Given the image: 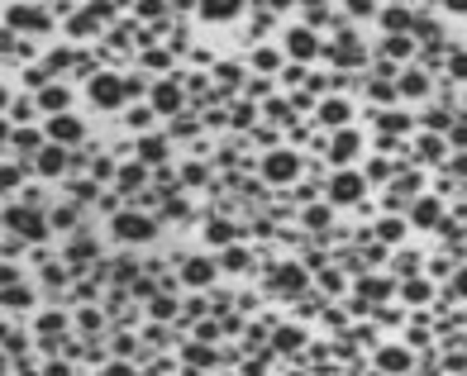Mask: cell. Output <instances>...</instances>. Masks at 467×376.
I'll return each instance as SVG.
<instances>
[{
    "label": "cell",
    "mask_w": 467,
    "mask_h": 376,
    "mask_svg": "<svg viewBox=\"0 0 467 376\" xmlns=\"http://www.w3.org/2000/svg\"><path fill=\"white\" fill-rule=\"evenodd\" d=\"M86 96H91V105H101V110L124 105V96H129V77H114V72H96V77L86 81Z\"/></svg>",
    "instance_id": "cell-1"
},
{
    "label": "cell",
    "mask_w": 467,
    "mask_h": 376,
    "mask_svg": "<svg viewBox=\"0 0 467 376\" xmlns=\"http://www.w3.org/2000/svg\"><path fill=\"white\" fill-rule=\"evenodd\" d=\"M5 229H10L15 239H43V215L29 210V205H10V210H5Z\"/></svg>",
    "instance_id": "cell-2"
},
{
    "label": "cell",
    "mask_w": 467,
    "mask_h": 376,
    "mask_svg": "<svg viewBox=\"0 0 467 376\" xmlns=\"http://www.w3.org/2000/svg\"><path fill=\"white\" fill-rule=\"evenodd\" d=\"M262 176H267V181H296V176H301V158L286 153V148H276V153L262 158Z\"/></svg>",
    "instance_id": "cell-3"
},
{
    "label": "cell",
    "mask_w": 467,
    "mask_h": 376,
    "mask_svg": "<svg viewBox=\"0 0 467 376\" xmlns=\"http://www.w3.org/2000/svg\"><path fill=\"white\" fill-rule=\"evenodd\" d=\"M362 190H367L362 172H339V176L329 181V200H334V205H357V200H362Z\"/></svg>",
    "instance_id": "cell-4"
},
{
    "label": "cell",
    "mask_w": 467,
    "mask_h": 376,
    "mask_svg": "<svg viewBox=\"0 0 467 376\" xmlns=\"http://www.w3.org/2000/svg\"><path fill=\"white\" fill-rule=\"evenodd\" d=\"M114 234H119L124 243H148L158 229H153L148 215H114Z\"/></svg>",
    "instance_id": "cell-5"
},
{
    "label": "cell",
    "mask_w": 467,
    "mask_h": 376,
    "mask_svg": "<svg viewBox=\"0 0 467 376\" xmlns=\"http://www.w3.org/2000/svg\"><path fill=\"white\" fill-rule=\"evenodd\" d=\"M286 53L296 57V62L320 57V38H315V29H291V33H286Z\"/></svg>",
    "instance_id": "cell-6"
},
{
    "label": "cell",
    "mask_w": 467,
    "mask_h": 376,
    "mask_svg": "<svg viewBox=\"0 0 467 376\" xmlns=\"http://www.w3.org/2000/svg\"><path fill=\"white\" fill-rule=\"evenodd\" d=\"M86 129L77 114H48V138H57V143H77Z\"/></svg>",
    "instance_id": "cell-7"
},
{
    "label": "cell",
    "mask_w": 467,
    "mask_h": 376,
    "mask_svg": "<svg viewBox=\"0 0 467 376\" xmlns=\"http://www.w3.org/2000/svg\"><path fill=\"white\" fill-rule=\"evenodd\" d=\"M153 110H158V114H177V110H181V86H177V81H158V86H153Z\"/></svg>",
    "instance_id": "cell-8"
},
{
    "label": "cell",
    "mask_w": 467,
    "mask_h": 376,
    "mask_svg": "<svg viewBox=\"0 0 467 376\" xmlns=\"http://www.w3.org/2000/svg\"><path fill=\"white\" fill-rule=\"evenodd\" d=\"M67 105H72V91L67 86H43L38 91V110L43 114H67Z\"/></svg>",
    "instance_id": "cell-9"
},
{
    "label": "cell",
    "mask_w": 467,
    "mask_h": 376,
    "mask_svg": "<svg viewBox=\"0 0 467 376\" xmlns=\"http://www.w3.org/2000/svg\"><path fill=\"white\" fill-rule=\"evenodd\" d=\"M357 153H362V138H357L353 129H343V134L329 143V158H334V162H353Z\"/></svg>",
    "instance_id": "cell-10"
},
{
    "label": "cell",
    "mask_w": 467,
    "mask_h": 376,
    "mask_svg": "<svg viewBox=\"0 0 467 376\" xmlns=\"http://www.w3.org/2000/svg\"><path fill=\"white\" fill-rule=\"evenodd\" d=\"M181 281H186V286H210V281H215V262H210V257H191L186 271H181Z\"/></svg>",
    "instance_id": "cell-11"
},
{
    "label": "cell",
    "mask_w": 467,
    "mask_h": 376,
    "mask_svg": "<svg viewBox=\"0 0 467 376\" xmlns=\"http://www.w3.org/2000/svg\"><path fill=\"white\" fill-rule=\"evenodd\" d=\"M244 10V0H200V15L205 20H234Z\"/></svg>",
    "instance_id": "cell-12"
},
{
    "label": "cell",
    "mask_w": 467,
    "mask_h": 376,
    "mask_svg": "<svg viewBox=\"0 0 467 376\" xmlns=\"http://www.w3.org/2000/svg\"><path fill=\"white\" fill-rule=\"evenodd\" d=\"M348 114H353V110H348V100H325V105H320V124L343 129V124H348Z\"/></svg>",
    "instance_id": "cell-13"
},
{
    "label": "cell",
    "mask_w": 467,
    "mask_h": 376,
    "mask_svg": "<svg viewBox=\"0 0 467 376\" xmlns=\"http://www.w3.org/2000/svg\"><path fill=\"white\" fill-rule=\"evenodd\" d=\"M410 219L420 224V229H429V224H443V210H439V200H415Z\"/></svg>",
    "instance_id": "cell-14"
},
{
    "label": "cell",
    "mask_w": 467,
    "mask_h": 376,
    "mask_svg": "<svg viewBox=\"0 0 467 376\" xmlns=\"http://www.w3.org/2000/svg\"><path fill=\"white\" fill-rule=\"evenodd\" d=\"M43 24H48V20H43L34 5H15V10H10V29H43Z\"/></svg>",
    "instance_id": "cell-15"
},
{
    "label": "cell",
    "mask_w": 467,
    "mask_h": 376,
    "mask_svg": "<svg viewBox=\"0 0 467 376\" xmlns=\"http://www.w3.org/2000/svg\"><path fill=\"white\" fill-rule=\"evenodd\" d=\"M62 167H67V153H62V148H38V172H43V176H62Z\"/></svg>",
    "instance_id": "cell-16"
},
{
    "label": "cell",
    "mask_w": 467,
    "mask_h": 376,
    "mask_svg": "<svg viewBox=\"0 0 467 376\" xmlns=\"http://www.w3.org/2000/svg\"><path fill=\"white\" fill-rule=\"evenodd\" d=\"M377 362H382V372H410V352L406 348H382Z\"/></svg>",
    "instance_id": "cell-17"
},
{
    "label": "cell",
    "mask_w": 467,
    "mask_h": 376,
    "mask_svg": "<svg viewBox=\"0 0 467 376\" xmlns=\"http://www.w3.org/2000/svg\"><path fill=\"white\" fill-rule=\"evenodd\" d=\"M301 286H305V271H301V267H291V262H286V267L276 271V291H286V296H296Z\"/></svg>",
    "instance_id": "cell-18"
},
{
    "label": "cell",
    "mask_w": 467,
    "mask_h": 376,
    "mask_svg": "<svg viewBox=\"0 0 467 376\" xmlns=\"http://www.w3.org/2000/svg\"><path fill=\"white\" fill-rule=\"evenodd\" d=\"M272 348L276 352H296V348H301V329H296V324L276 329V333H272Z\"/></svg>",
    "instance_id": "cell-19"
},
{
    "label": "cell",
    "mask_w": 467,
    "mask_h": 376,
    "mask_svg": "<svg viewBox=\"0 0 467 376\" xmlns=\"http://www.w3.org/2000/svg\"><path fill=\"white\" fill-rule=\"evenodd\" d=\"M138 158H143V162H163L167 158V143H163V138H143V143H138Z\"/></svg>",
    "instance_id": "cell-20"
},
{
    "label": "cell",
    "mask_w": 467,
    "mask_h": 376,
    "mask_svg": "<svg viewBox=\"0 0 467 376\" xmlns=\"http://www.w3.org/2000/svg\"><path fill=\"white\" fill-rule=\"evenodd\" d=\"M410 53H415V43L406 33H391V38H386V57H410Z\"/></svg>",
    "instance_id": "cell-21"
},
{
    "label": "cell",
    "mask_w": 467,
    "mask_h": 376,
    "mask_svg": "<svg viewBox=\"0 0 467 376\" xmlns=\"http://www.w3.org/2000/svg\"><path fill=\"white\" fill-rule=\"evenodd\" d=\"M334 57H339V62H362V43L343 38V43H334Z\"/></svg>",
    "instance_id": "cell-22"
},
{
    "label": "cell",
    "mask_w": 467,
    "mask_h": 376,
    "mask_svg": "<svg viewBox=\"0 0 467 376\" xmlns=\"http://www.w3.org/2000/svg\"><path fill=\"white\" fill-rule=\"evenodd\" d=\"M401 91H406V96H424V91H429V77H424V72H406Z\"/></svg>",
    "instance_id": "cell-23"
},
{
    "label": "cell",
    "mask_w": 467,
    "mask_h": 376,
    "mask_svg": "<svg viewBox=\"0 0 467 376\" xmlns=\"http://www.w3.org/2000/svg\"><path fill=\"white\" fill-rule=\"evenodd\" d=\"M138 186H143V167H124V172H119V190L129 195V190H138Z\"/></svg>",
    "instance_id": "cell-24"
},
{
    "label": "cell",
    "mask_w": 467,
    "mask_h": 376,
    "mask_svg": "<svg viewBox=\"0 0 467 376\" xmlns=\"http://www.w3.org/2000/svg\"><path fill=\"white\" fill-rule=\"evenodd\" d=\"M167 0H138V20H163Z\"/></svg>",
    "instance_id": "cell-25"
},
{
    "label": "cell",
    "mask_w": 467,
    "mask_h": 376,
    "mask_svg": "<svg viewBox=\"0 0 467 376\" xmlns=\"http://www.w3.org/2000/svg\"><path fill=\"white\" fill-rule=\"evenodd\" d=\"M62 329H67V319H62V315H43V319H38V333H43V338H53V333H62Z\"/></svg>",
    "instance_id": "cell-26"
},
{
    "label": "cell",
    "mask_w": 467,
    "mask_h": 376,
    "mask_svg": "<svg viewBox=\"0 0 467 376\" xmlns=\"http://www.w3.org/2000/svg\"><path fill=\"white\" fill-rule=\"evenodd\" d=\"M205 239H210V243H229V239H234V224H224V219H215V224L205 229Z\"/></svg>",
    "instance_id": "cell-27"
},
{
    "label": "cell",
    "mask_w": 467,
    "mask_h": 376,
    "mask_svg": "<svg viewBox=\"0 0 467 376\" xmlns=\"http://www.w3.org/2000/svg\"><path fill=\"white\" fill-rule=\"evenodd\" d=\"M382 24L391 29V33H401V29L410 24V15H406V10H386V15H382Z\"/></svg>",
    "instance_id": "cell-28"
},
{
    "label": "cell",
    "mask_w": 467,
    "mask_h": 376,
    "mask_svg": "<svg viewBox=\"0 0 467 376\" xmlns=\"http://www.w3.org/2000/svg\"><path fill=\"white\" fill-rule=\"evenodd\" d=\"M253 67H258V72H276V67H281V57H276L272 48H262V53L253 57Z\"/></svg>",
    "instance_id": "cell-29"
},
{
    "label": "cell",
    "mask_w": 467,
    "mask_h": 376,
    "mask_svg": "<svg viewBox=\"0 0 467 376\" xmlns=\"http://www.w3.org/2000/svg\"><path fill=\"white\" fill-rule=\"evenodd\" d=\"M406 239V224H401V219H386L382 224V243H401Z\"/></svg>",
    "instance_id": "cell-30"
},
{
    "label": "cell",
    "mask_w": 467,
    "mask_h": 376,
    "mask_svg": "<svg viewBox=\"0 0 467 376\" xmlns=\"http://www.w3.org/2000/svg\"><path fill=\"white\" fill-rule=\"evenodd\" d=\"M10 148H20V153H34V148H38V134H29V129H20V134L10 138Z\"/></svg>",
    "instance_id": "cell-31"
},
{
    "label": "cell",
    "mask_w": 467,
    "mask_h": 376,
    "mask_svg": "<svg viewBox=\"0 0 467 376\" xmlns=\"http://www.w3.org/2000/svg\"><path fill=\"white\" fill-rule=\"evenodd\" d=\"M153 114H158V110L138 105V110H129V124H134V129H148V124H153Z\"/></svg>",
    "instance_id": "cell-32"
},
{
    "label": "cell",
    "mask_w": 467,
    "mask_h": 376,
    "mask_svg": "<svg viewBox=\"0 0 467 376\" xmlns=\"http://www.w3.org/2000/svg\"><path fill=\"white\" fill-rule=\"evenodd\" d=\"M420 158H424V162H439L443 158V143H439V138H424V143H420Z\"/></svg>",
    "instance_id": "cell-33"
},
{
    "label": "cell",
    "mask_w": 467,
    "mask_h": 376,
    "mask_svg": "<svg viewBox=\"0 0 467 376\" xmlns=\"http://www.w3.org/2000/svg\"><path fill=\"white\" fill-rule=\"evenodd\" d=\"M5 305L24 310V305H29V291H24V286H5Z\"/></svg>",
    "instance_id": "cell-34"
},
{
    "label": "cell",
    "mask_w": 467,
    "mask_h": 376,
    "mask_svg": "<svg viewBox=\"0 0 467 376\" xmlns=\"http://www.w3.org/2000/svg\"><path fill=\"white\" fill-rule=\"evenodd\" d=\"M305 224H310V229H325V224H329V210H325V205L305 210Z\"/></svg>",
    "instance_id": "cell-35"
},
{
    "label": "cell",
    "mask_w": 467,
    "mask_h": 376,
    "mask_svg": "<svg viewBox=\"0 0 467 376\" xmlns=\"http://www.w3.org/2000/svg\"><path fill=\"white\" fill-rule=\"evenodd\" d=\"M224 267H229V271H244V267H248V253L229 248V253H224Z\"/></svg>",
    "instance_id": "cell-36"
},
{
    "label": "cell",
    "mask_w": 467,
    "mask_h": 376,
    "mask_svg": "<svg viewBox=\"0 0 467 376\" xmlns=\"http://www.w3.org/2000/svg\"><path fill=\"white\" fill-rule=\"evenodd\" d=\"M86 257H96V243L77 239V243H72V262H86Z\"/></svg>",
    "instance_id": "cell-37"
},
{
    "label": "cell",
    "mask_w": 467,
    "mask_h": 376,
    "mask_svg": "<svg viewBox=\"0 0 467 376\" xmlns=\"http://www.w3.org/2000/svg\"><path fill=\"white\" fill-rule=\"evenodd\" d=\"M172 310H177V305H172L167 296H158V300H153V310H148V315H153V319H172Z\"/></svg>",
    "instance_id": "cell-38"
},
{
    "label": "cell",
    "mask_w": 467,
    "mask_h": 376,
    "mask_svg": "<svg viewBox=\"0 0 467 376\" xmlns=\"http://www.w3.org/2000/svg\"><path fill=\"white\" fill-rule=\"evenodd\" d=\"M357 291H362L367 300H382V296H386V281H362Z\"/></svg>",
    "instance_id": "cell-39"
},
{
    "label": "cell",
    "mask_w": 467,
    "mask_h": 376,
    "mask_svg": "<svg viewBox=\"0 0 467 376\" xmlns=\"http://www.w3.org/2000/svg\"><path fill=\"white\" fill-rule=\"evenodd\" d=\"M91 29H96V15H91V10H86V15H77V20H72V33H91Z\"/></svg>",
    "instance_id": "cell-40"
},
{
    "label": "cell",
    "mask_w": 467,
    "mask_h": 376,
    "mask_svg": "<svg viewBox=\"0 0 467 376\" xmlns=\"http://www.w3.org/2000/svg\"><path fill=\"white\" fill-rule=\"evenodd\" d=\"M10 114H15V124H29V119H34V105L20 100V105H10Z\"/></svg>",
    "instance_id": "cell-41"
},
{
    "label": "cell",
    "mask_w": 467,
    "mask_h": 376,
    "mask_svg": "<svg viewBox=\"0 0 467 376\" xmlns=\"http://www.w3.org/2000/svg\"><path fill=\"white\" fill-rule=\"evenodd\" d=\"M406 300H429V286H424V281H410V286H406Z\"/></svg>",
    "instance_id": "cell-42"
},
{
    "label": "cell",
    "mask_w": 467,
    "mask_h": 376,
    "mask_svg": "<svg viewBox=\"0 0 467 376\" xmlns=\"http://www.w3.org/2000/svg\"><path fill=\"white\" fill-rule=\"evenodd\" d=\"M448 72H453L458 81H467V53H458V57H453V62H448Z\"/></svg>",
    "instance_id": "cell-43"
},
{
    "label": "cell",
    "mask_w": 467,
    "mask_h": 376,
    "mask_svg": "<svg viewBox=\"0 0 467 376\" xmlns=\"http://www.w3.org/2000/svg\"><path fill=\"white\" fill-rule=\"evenodd\" d=\"M101 376H134V367H129V362H110Z\"/></svg>",
    "instance_id": "cell-44"
},
{
    "label": "cell",
    "mask_w": 467,
    "mask_h": 376,
    "mask_svg": "<svg viewBox=\"0 0 467 376\" xmlns=\"http://www.w3.org/2000/svg\"><path fill=\"white\" fill-rule=\"evenodd\" d=\"M43 376H72V367H67V362H48V367H43Z\"/></svg>",
    "instance_id": "cell-45"
},
{
    "label": "cell",
    "mask_w": 467,
    "mask_h": 376,
    "mask_svg": "<svg viewBox=\"0 0 467 376\" xmlns=\"http://www.w3.org/2000/svg\"><path fill=\"white\" fill-rule=\"evenodd\" d=\"M382 129H396V134H401V129H406V119H401V114H382Z\"/></svg>",
    "instance_id": "cell-46"
},
{
    "label": "cell",
    "mask_w": 467,
    "mask_h": 376,
    "mask_svg": "<svg viewBox=\"0 0 467 376\" xmlns=\"http://www.w3.org/2000/svg\"><path fill=\"white\" fill-rule=\"evenodd\" d=\"M348 15H372V0H348Z\"/></svg>",
    "instance_id": "cell-47"
},
{
    "label": "cell",
    "mask_w": 467,
    "mask_h": 376,
    "mask_svg": "<svg viewBox=\"0 0 467 376\" xmlns=\"http://www.w3.org/2000/svg\"><path fill=\"white\" fill-rule=\"evenodd\" d=\"M453 143H458V148H467V124H458V129H453Z\"/></svg>",
    "instance_id": "cell-48"
},
{
    "label": "cell",
    "mask_w": 467,
    "mask_h": 376,
    "mask_svg": "<svg viewBox=\"0 0 467 376\" xmlns=\"http://www.w3.org/2000/svg\"><path fill=\"white\" fill-rule=\"evenodd\" d=\"M458 296H467V267L458 271Z\"/></svg>",
    "instance_id": "cell-49"
},
{
    "label": "cell",
    "mask_w": 467,
    "mask_h": 376,
    "mask_svg": "<svg viewBox=\"0 0 467 376\" xmlns=\"http://www.w3.org/2000/svg\"><path fill=\"white\" fill-rule=\"evenodd\" d=\"M301 5H310V10H315V15H320V10H325V0H301Z\"/></svg>",
    "instance_id": "cell-50"
},
{
    "label": "cell",
    "mask_w": 467,
    "mask_h": 376,
    "mask_svg": "<svg viewBox=\"0 0 467 376\" xmlns=\"http://www.w3.org/2000/svg\"><path fill=\"white\" fill-rule=\"evenodd\" d=\"M453 172H463V176H467V158H458V162H453Z\"/></svg>",
    "instance_id": "cell-51"
},
{
    "label": "cell",
    "mask_w": 467,
    "mask_h": 376,
    "mask_svg": "<svg viewBox=\"0 0 467 376\" xmlns=\"http://www.w3.org/2000/svg\"><path fill=\"white\" fill-rule=\"evenodd\" d=\"M448 5H453V10H467V0H448Z\"/></svg>",
    "instance_id": "cell-52"
},
{
    "label": "cell",
    "mask_w": 467,
    "mask_h": 376,
    "mask_svg": "<svg viewBox=\"0 0 467 376\" xmlns=\"http://www.w3.org/2000/svg\"><path fill=\"white\" fill-rule=\"evenodd\" d=\"M286 376H301V372H286Z\"/></svg>",
    "instance_id": "cell-53"
}]
</instances>
